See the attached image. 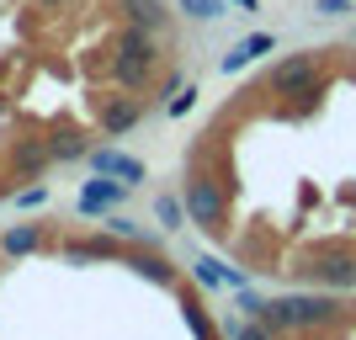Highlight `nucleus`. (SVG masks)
<instances>
[{"label":"nucleus","mask_w":356,"mask_h":340,"mask_svg":"<svg viewBox=\"0 0 356 340\" xmlns=\"http://www.w3.org/2000/svg\"><path fill=\"white\" fill-rule=\"evenodd\" d=\"M48 165H54V154H48V138H11V144H6V170H11V176L38 181Z\"/></svg>","instance_id":"0eeeda50"},{"label":"nucleus","mask_w":356,"mask_h":340,"mask_svg":"<svg viewBox=\"0 0 356 340\" xmlns=\"http://www.w3.org/2000/svg\"><path fill=\"white\" fill-rule=\"evenodd\" d=\"M112 54H122V59H149V64H160V32H144V27H128V22H118V32H112Z\"/></svg>","instance_id":"1a4fd4ad"},{"label":"nucleus","mask_w":356,"mask_h":340,"mask_svg":"<svg viewBox=\"0 0 356 340\" xmlns=\"http://www.w3.org/2000/svg\"><path fill=\"white\" fill-rule=\"evenodd\" d=\"M0 250H6V255H32V250H43V229H38V223H22V229H11V234L0 239Z\"/></svg>","instance_id":"6ab92c4d"},{"label":"nucleus","mask_w":356,"mask_h":340,"mask_svg":"<svg viewBox=\"0 0 356 340\" xmlns=\"http://www.w3.org/2000/svg\"><path fill=\"white\" fill-rule=\"evenodd\" d=\"M223 340H282L266 319H223Z\"/></svg>","instance_id":"a211bd4d"},{"label":"nucleus","mask_w":356,"mask_h":340,"mask_svg":"<svg viewBox=\"0 0 356 340\" xmlns=\"http://www.w3.org/2000/svg\"><path fill=\"white\" fill-rule=\"evenodd\" d=\"M303 271L325 293H356V250H319Z\"/></svg>","instance_id":"20e7f679"},{"label":"nucleus","mask_w":356,"mask_h":340,"mask_svg":"<svg viewBox=\"0 0 356 340\" xmlns=\"http://www.w3.org/2000/svg\"><path fill=\"white\" fill-rule=\"evenodd\" d=\"M154 218H160L165 234H176V229H186V202H181L176 192H160L154 197Z\"/></svg>","instance_id":"dca6fc26"},{"label":"nucleus","mask_w":356,"mask_h":340,"mask_svg":"<svg viewBox=\"0 0 356 340\" xmlns=\"http://www.w3.org/2000/svg\"><path fill=\"white\" fill-rule=\"evenodd\" d=\"M266 90L287 96V102L303 112L325 96V48H298V54H282V59L266 70Z\"/></svg>","instance_id":"f03ea898"},{"label":"nucleus","mask_w":356,"mask_h":340,"mask_svg":"<svg viewBox=\"0 0 356 340\" xmlns=\"http://www.w3.org/2000/svg\"><path fill=\"white\" fill-rule=\"evenodd\" d=\"M261 309H266V298L255 293V287H239V314H245V319H261Z\"/></svg>","instance_id":"b1692460"},{"label":"nucleus","mask_w":356,"mask_h":340,"mask_svg":"<svg viewBox=\"0 0 356 340\" xmlns=\"http://www.w3.org/2000/svg\"><path fill=\"white\" fill-rule=\"evenodd\" d=\"M181 16H192V22H223L229 16V0H176Z\"/></svg>","instance_id":"aec40b11"},{"label":"nucleus","mask_w":356,"mask_h":340,"mask_svg":"<svg viewBox=\"0 0 356 340\" xmlns=\"http://www.w3.org/2000/svg\"><path fill=\"white\" fill-rule=\"evenodd\" d=\"M192 277H197V287H208V293H213V287H223V261H218V255H197Z\"/></svg>","instance_id":"412c9836"},{"label":"nucleus","mask_w":356,"mask_h":340,"mask_svg":"<svg viewBox=\"0 0 356 340\" xmlns=\"http://www.w3.org/2000/svg\"><path fill=\"white\" fill-rule=\"evenodd\" d=\"M229 6H239V11H261V0H229Z\"/></svg>","instance_id":"cd10ccee"},{"label":"nucleus","mask_w":356,"mask_h":340,"mask_svg":"<svg viewBox=\"0 0 356 340\" xmlns=\"http://www.w3.org/2000/svg\"><path fill=\"white\" fill-rule=\"evenodd\" d=\"M112 86L118 90H149L154 86V64L149 59H122V54H112Z\"/></svg>","instance_id":"ddd939ff"},{"label":"nucleus","mask_w":356,"mask_h":340,"mask_svg":"<svg viewBox=\"0 0 356 340\" xmlns=\"http://www.w3.org/2000/svg\"><path fill=\"white\" fill-rule=\"evenodd\" d=\"M122 239L118 234H90V239H64V261H112L122 266Z\"/></svg>","instance_id":"9d476101"},{"label":"nucleus","mask_w":356,"mask_h":340,"mask_svg":"<svg viewBox=\"0 0 356 340\" xmlns=\"http://www.w3.org/2000/svg\"><path fill=\"white\" fill-rule=\"evenodd\" d=\"M197 106V86H181L176 96H170V102H165V112H170V118H186V112H192Z\"/></svg>","instance_id":"5701e85b"},{"label":"nucleus","mask_w":356,"mask_h":340,"mask_svg":"<svg viewBox=\"0 0 356 340\" xmlns=\"http://www.w3.org/2000/svg\"><path fill=\"white\" fill-rule=\"evenodd\" d=\"M271 48H277V38H271V32H250V38H239V43L229 48V54H223V64H218V70H223V74H239L245 64L266 59Z\"/></svg>","instance_id":"f8f14e48"},{"label":"nucleus","mask_w":356,"mask_h":340,"mask_svg":"<svg viewBox=\"0 0 356 340\" xmlns=\"http://www.w3.org/2000/svg\"><path fill=\"white\" fill-rule=\"evenodd\" d=\"M32 6H38V11H48V16H54V11H64L70 0H32Z\"/></svg>","instance_id":"bb28decb"},{"label":"nucleus","mask_w":356,"mask_h":340,"mask_svg":"<svg viewBox=\"0 0 356 340\" xmlns=\"http://www.w3.org/2000/svg\"><path fill=\"white\" fill-rule=\"evenodd\" d=\"M112 11H118V22H128V27H144V32H170V11H165V0H112Z\"/></svg>","instance_id":"6e6552de"},{"label":"nucleus","mask_w":356,"mask_h":340,"mask_svg":"<svg viewBox=\"0 0 356 340\" xmlns=\"http://www.w3.org/2000/svg\"><path fill=\"white\" fill-rule=\"evenodd\" d=\"M48 154H54V160H64V165H74V160H86V154H90V144L74 133V128H64V133L48 138Z\"/></svg>","instance_id":"f3484780"},{"label":"nucleus","mask_w":356,"mask_h":340,"mask_svg":"<svg viewBox=\"0 0 356 340\" xmlns=\"http://www.w3.org/2000/svg\"><path fill=\"white\" fill-rule=\"evenodd\" d=\"M138 122H144V102H134V96H106L102 102V133L106 138H122Z\"/></svg>","instance_id":"9b49d317"},{"label":"nucleus","mask_w":356,"mask_h":340,"mask_svg":"<svg viewBox=\"0 0 356 340\" xmlns=\"http://www.w3.org/2000/svg\"><path fill=\"white\" fill-rule=\"evenodd\" d=\"M86 160H90V170H96V176H118L128 192H138V186L149 181V165L134 160V154H122V149H112V144H96Z\"/></svg>","instance_id":"39448f33"},{"label":"nucleus","mask_w":356,"mask_h":340,"mask_svg":"<svg viewBox=\"0 0 356 340\" xmlns=\"http://www.w3.org/2000/svg\"><path fill=\"white\" fill-rule=\"evenodd\" d=\"M11 202L22 207V213H38V207L48 202V186H16V192H11Z\"/></svg>","instance_id":"4be33fe9"},{"label":"nucleus","mask_w":356,"mask_h":340,"mask_svg":"<svg viewBox=\"0 0 356 340\" xmlns=\"http://www.w3.org/2000/svg\"><path fill=\"white\" fill-rule=\"evenodd\" d=\"M176 298H181V314H186L192 335H197V340H218V325H213V314L202 309V298H197L192 287H176Z\"/></svg>","instance_id":"2eb2a0df"},{"label":"nucleus","mask_w":356,"mask_h":340,"mask_svg":"<svg viewBox=\"0 0 356 340\" xmlns=\"http://www.w3.org/2000/svg\"><path fill=\"white\" fill-rule=\"evenodd\" d=\"M181 202H186V223H197L202 234H229V186L223 176L208 170H186V186H181Z\"/></svg>","instance_id":"7ed1b4c3"},{"label":"nucleus","mask_w":356,"mask_h":340,"mask_svg":"<svg viewBox=\"0 0 356 340\" xmlns=\"http://www.w3.org/2000/svg\"><path fill=\"white\" fill-rule=\"evenodd\" d=\"M314 11L330 16V22H341V16H351V11H356V0H314Z\"/></svg>","instance_id":"393cba45"},{"label":"nucleus","mask_w":356,"mask_h":340,"mask_svg":"<svg viewBox=\"0 0 356 340\" xmlns=\"http://www.w3.org/2000/svg\"><path fill=\"white\" fill-rule=\"evenodd\" d=\"M122 197H128V186H122L118 176H96L80 186V197H74V213L80 218H106L112 207H122Z\"/></svg>","instance_id":"423d86ee"},{"label":"nucleus","mask_w":356,"mask_h":340,"mask_svg":"<svg viewBox=\"0 0 356 340\" xmlns=\"http://www.w3.org/2000/svg\"><path fill=\"white\" fill-rule=\"evenodd\" d=\"M122 266H134L144 282H154V287H181V271L165 261L160 250H149V255H122Z\"/></svg>","instance_id":"4468645a"},{"label":"nucleus","mask_w":356,"mask_h":340,"mask_svg":"<svg viewBox=\"0 0 356 340\" xmlns=\"http://www.w3.org/2000/svg\"><path fill=\"white\" fill-rule=\"evenodd\" d=\"M341 298L335 293H282V298H266V309H261V319H266L277 335H298V330H330L341 325Z\"/></svg>","instance_id":"f257e3e1"},{"label":"nucleus","mask_w":356,"mask_h":340,"mask_svg":"<svg viewBox=\"0 0 356 340\" xmlns=\"http://www.w3.org/2000/svg\"><path fill=\"white\" fill-rule=\"evenodd\" d=\"M181 86H186V80H181V70H170V74L160 80V86H154V96H176Z\"/></svg>","instance_id":"a878e982"}]
</instances>
